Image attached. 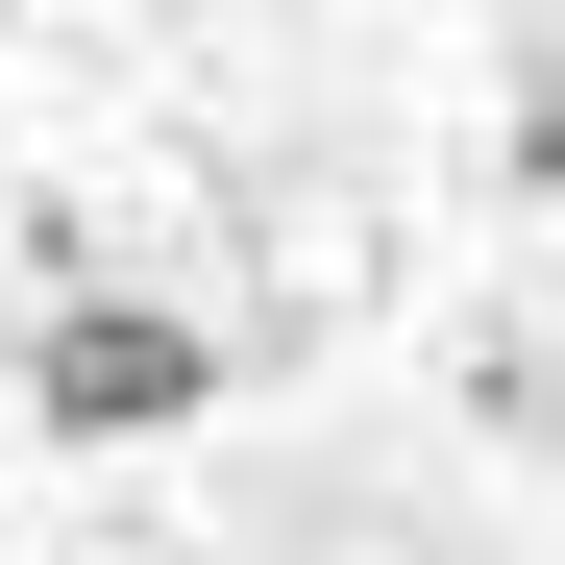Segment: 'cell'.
<instances>
[{
    "label": "cell",
    "mask_w": 565,
    "mask_h": 565,
    "mask_svg": "<svg viewBox=\"0 0 565 565\" xmlns=\"http://www.w3.org/2000/svg\"><path fill=\"white\" fill-rule=\"evenodd\" d=\"M25 418L50 443H198L222 418V320H172V296H25Z\"/></svg>",
    "instance_id": "cell-1"
}]
</instances>
